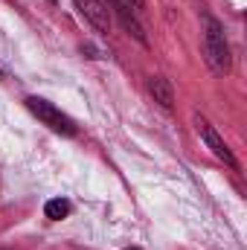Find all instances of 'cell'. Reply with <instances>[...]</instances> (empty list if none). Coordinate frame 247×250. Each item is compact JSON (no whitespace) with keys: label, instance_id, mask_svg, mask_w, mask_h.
<instances>
[{"label":"cell","instance_id":"obj_1","mask_svg":"<svg viewBox=\"0 0 247 250\" xmlns=\"http://www.w3.org/2000/svg\"><path fill=\"white\" fill-rule=\"evenodd\" d=\"M201 23H204V56H206V64L212 67V73L227 76L230 67H233V59H230V44H227L221 21H215L212 15H204Z\"/></svg>","mask_w":247,"mask_h":250},{"label":"cell","instance_id":"obj_2","mask_svg":"<svg viewBox=\"0 0 247 250\" xmlns=\"http://www.w3.org/2000/svg\"><path fill=\"white\" fill-rule=\"evenodd\" d=\"M26 111L38 120L41 125H47L50 131H56V134H64V137H76V123L64 114L62 108H56L53 102H47V99H41V96H26Z\"/></svg>","mask_w":247,"mask_h":250},{"label":"cell","instance_id":"obj_3","mask_svg":"<svg viewBox=\"0 0 247 250\" xmlns=\"http://www.w3.org/2000/svg\"><path fill=\"white\" fill-rule=\"evenodd\" d=\"M108 6H111L114 15L120 18V23H123L125 32L134 35L143 47H148V38H145V26H143V21H140V12H137L128 0H108Z\"/></svg>","mask_w":247,"mask_h":250},{"label":"cell","instance_id":"obj_4","mask_svg":"<svg viewBox=\"0 0 247 250\" xmlns=\"http://www.w3.org/2000/svg\"><path fill=\"white\" fill-rule=\"evenodd\" d=\"M76 9L82 12V18L96 29V32H108L111 29V9L105 0H73Z\"/></svg>","mask_w":247,"mask_h":250},{"label":"cell","instance_id":"obj_5","mask_svg":"<svg viewBox=\"0 0 247 250\" xmlns=\"http://www.w3.org/2000/svg\"><path fill=\"white\" fill-rule=\"evenodd\" d=\"M198 131H201V140H204V146H206V148H209V151H212L218 160H224L230 169H239V160L233 157V151L227 148V143L218 137V131H215L212 125L206 123V120H201V117H198Z\"/></svg>","mask_w":247,"mask_h":250},{"label":"cell","instance_id":"obj_6","mask_svg":"<svg viewBox=\"0 0 247 250\" xmlns=\"http://www.w3.org/2000/svg\"><path fill=\"white\" fill-rule=\"evenodd\" d=\"M148 90H151V96H154V102H157L160 108L172 111V105H175V90H172V82H169L166 76H154V79L148 82Z\"/></svg>","mask_w":247,"mask_h":250},{"label":"cell","instance_id":"obj_7","mask_svg":"<svg viewBox=\"0 0 247 250\" xmlns=\"http://www.w3.org/2000/svg\"><path fill=\"white\" fill-rule=\"evenodd\" d=\"M70 201L67 198H53V201H47L44 204V215L47 218H53V221H62V218H67L70 215Z\"/></svg>","mask_w":247,"mask_h":250},{"label":"cell","instance_id":"obj_8","mask_svg":"<svg viewBox=\"0 0 247 250\" xmlns=\"http://www.w3.org/2000/svg\"><path fill=\"white\" fill-rule=\"evenodd\" d=\"M128 3H131L137 12H143V9H145V0H128Z\"/></svg>","mask_w":247,"mask_h":250},{"label":"cell","instance_id":"obj_9","mask_svg":"<svg viewBox=\"0 0 247 250\" xmlns=\"http://www.w3.org/2000/svg\"><path fill=\"white\" fill-rule=\"evenodd\" d=\"M125 250H140V248H125Z\"/></svg>","mask_w":247,"mask_h":250},{"label":"cell","instance_id":"obj_10","mask_svg":"<svg viewBox=\"0 0 247 250\" xmlns=\"http://www.w3.org/2000/svg\"><path fill=\"white\" fill-rule=\"evenodd\" d=\"M0 79H3V70H0Z\"/></svg>","mask_w":247,"mask_h":250},{"label":"cell","instance_id":"obj_11","mask_svg":"<svg viewBox=\"0 0 247 250\" xmlns=\"http://www.w3.org/2000/svg\"><path fill=\"white\" fill-rule=\"evenodd\" d=\"M50 3H56V0H50Z\"/></svg>","mask_w":247,"mask_h":250}]
</instances>
